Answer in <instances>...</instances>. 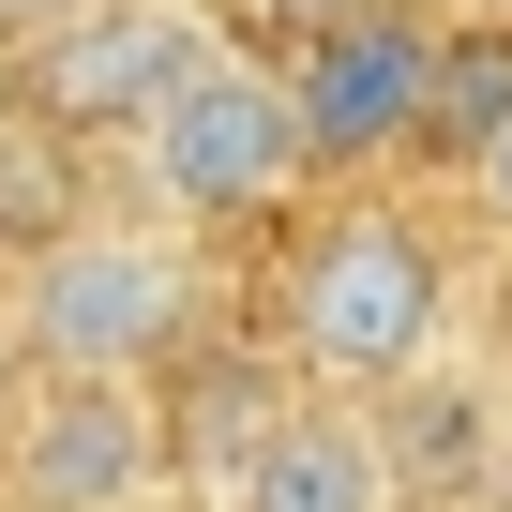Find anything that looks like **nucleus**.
<instances>
[{"label": "nucleus", "instance_id": "obj_1", "mask_svg": "<svg viewBox=\"0 0 512 512\" xmlns=\"http://www.w3.org/2000/svg\"><path fill=\"white\" fill-rule=\"evenodd\" d=\"M272 332L332 392H407L422 362H452V241L392 196H332L272 272Z\"/></svg>", "mask_w": 512, "mask_h": 512}, {"label": "nucleus", "instance_id": "obj_2", "mask_svg": "<svg viewBox=\"0 0 512 512\" xmlns=\"http://www.w3.org/2000/svg\"><path fill=\"white\" fill-rule=\"evenodd\" d=\"M211 272H196V226L166 211H91V226H46L16 256V302H0V332H16L31 377H151L181 332H196Z\"/></svg>", "mask_w": 512, "mask_h": 512}, {"label": "nucleus", "instance_id": "obj_3", "mask_svg": "<svg viewBox=\"0 0 512 512\" xmlns=\"http://www.w3.org/2000/svg\"><path fill=\"white\" fill-rule=\"evenodd\" d=\"M136 181L166 226H256L317 181V136H302V91L272 61H211L151 136H136Z\"/></svg>", "mask_w": 512, "mask_h": 512}, {"label": "nucleus", "instance_id": "obj_4", "mask_svg": "<svg viewBox=\"0 0 512 512\" xmlns=\"http://www.w3.org/2000/svg\"><path fill=\"white\" fill-rule=\"evenodd\" d=\"M437 61H452V16L422 0H317L287 61L317 166H392L407 136H437Z\"/></svg>", "mask_w": 512, "mask_h": 512}, {"label": "nucleus", "instance_id": "obj_5", "mask_svg": "<svg viewBox=\"0 0 512 512\" xmlns=\"http://www.w3.org/2000/svg\"><path fill=\"white\" fill-rule=\"evenodd\" d=\"M211 61H241L211 0H91L61 46L16 61V91H31V136H151Z\"/></svg>", "mask_w": 512, "mask_h": 512}, {"label": "nucleus", "instance_id": "obj_6", "mask_svg": "<svg viewBox=\"0 0 512 512\" xmlns=\"http://www.w3.org/2000/svg\"><path fill=\"white\" fill-rule=\"evenodd\" d=\"M181 482V437L151 377H31L16 437H0V512H151Z\"/></svg>", "mask_w": 512, "mask_h": 512}, {"label": "nucleus", "instance_id": "obj_7", "mask_svg": "<svg viewBox=\"0 0 512 512\" xmlns=\"http://www.w3.org/2000/svg\"><path fill=\"white\" fill-rule=\"evenodd\" d=\"M377 452H392L407 512H497L512 497V377L422 362L407 392H377Z\"/></svg>", "mask_w": 512, "mask_h": 512}, {"label": "nucleus", "instance_id": "obj_8", "mask_svg": "<svg viewBox=\"0 0 512 512\" xmlns=\"http://www.w3.org/2000/svg\"><path fill=\"white\" fill-rule=\"evenodd\" d=\"M211 512H407V497H392L377 407H256V422L226 437Z\"/></svg>", "mask_w": 512, "mask_h": 512}, {"label": "nucleus", "instance_id": "obj_9", "mask_svg": "<svg viewBox=\"0 0 512 512\" xmlns=\"http://www.w3.org/2000/svg\"><path fill=\"white\" fill-rule=\"evenodd\" d=\"M497 121H512V31H497V16H467V31H452V61H437V136H422V151H452V166H467Z\"/></svg>", "mask_w": 512, "mask_h": 512}, {"label": "nucleus", "instance_id": "obj_10", "mask_svg": "<svg viewBox=\"0 0 512 512\" xmlns=\"http://www.w3.org/2000/svg\"><path fill=\"white\" fill-rule=\"evenodd\" d=\"M467 196H482V226H512V121H497L482 151H467Z\"/></svg>", "mask_w": 512, "mask_h": 512}, {"label": "nucleus", "instance_id": "obj_11", "mask_svg": "<svg viewBox=\"0 0 512 512\" xmlns=\"http://www.w3.org/2000/svg\"><path fill=\"white\" fill-rule=\"evenodd\" d=\"M16 407H31V377H0V437H16Z\"/></svg>", "mask_w": 512, "mask_h": 512}, {"label": "nucleus", "instance_id": "obj_12", "mask_svg": "<svg viewBox=\"0 0 512 512\" xmlns=\"http://www.w3.org/2000/svg\"><path fill=\"white\" fill-rule=\"evenodd\" d=\"M467 16H497V31H512V0H467Z\"/></svg>", "mask_w": 512, "mask_h": 512}, {"label": "nucleus", "instance_id": "obj_13", "mask_svg": "<svg viewBox=\"0 0 512 512\" xmlns=\"http://www.w3.org/2000/svg\"><path fill=\"white\" fill-rule=\"evenodd\" d=\"M497 512H512V497H497Z\"/></svg>", "mask_w": 512, "mask_h": 512}]
</instances>
